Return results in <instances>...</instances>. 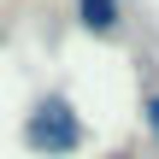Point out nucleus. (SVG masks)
<instances>
[{"mask_svg":"<svg viewBox=\"0 0 159 159\" xmlns=\"http://www.w3.org/2000/svg\"><path fill=\"white\" fill-rule=\"evenodd\" d=\"M24 142L35 148V153H77V142H83V118H77V106L65 100V94H47V100H35V112L24 118Z\"/></svg>","mask_w":159,"mask_h":159,"instance_id":"obj_1","label":"nucleus"},{"mask_svg":"<svg viewBox=\"0 0 159 159\" xmlns=\"http://www.w3.org/2000/svg\"><path fill=\"white\" fill-rule=\"evenodd\" d=\"M77 18H83V30H94V35H112V30H118V0H77Z\"/></svg>","mask_w":159,"mask_h":159,"instance_id":"obj_2","label":"nucleus"},{"mask_svg":"<svg viewBox=\"0 0 159 159\" xmlns=\"http://www.w3.org/2000/svg\"><path fill=\"white\" fill-rule=\"evenodd\" d=\"M148 130L159 136V94H148Z\"/></svg>","mask_w":159,"mask_h":159,"instance_id":"obj_3","label":"nucleus"},{"mask_svg":"<svg viewBox=\"0 0 159 159\" xmlns=\"http://www.w3.org/2000/svg\"><path fill=\"white\" fill-rule=\"evenodd\" d=\"M118 159H130V153H118Z\"/></svg>","mask_w":159,"mask_h":159,"instance_id":"obj_4","label":"nucleus"}]
</instances>
